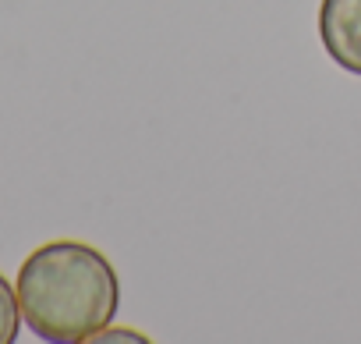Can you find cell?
<instances>
[{"label": "cell", "mask_w": 361, "mask_h": 344, "mask_svg": "<svg viewBox=\"0 0 361 344\" xmlns=\"http://www.w3.org/2000/svg\"><path fill=\"white\" fill-rule=\"evenodd\" d=\"M15 291L25 326L54 344L92 340L121 309L114 263L78 238H57L32 249L18 270Z\"/></svg>", "instance_id": "1"}, {"label": "cell", "mask_w": 361, "mask_h": 344, "mask_svg": "<svg viewBox=\"0 0 361 344\" xmlns=\"http://www.w3.org/2000/svg\"><path fill=\"white\" fill-rule=\"evenodd\" d=\"M319 40L340 71L361 75V0H322Z\"/></svg>", "instance_id": "2"}, {"label": "cell", "mask_w": 361, "mask_h": 344, "mask_svg": "<svg viewBox=\"0 0 361 344\" xmlns=\"http://www.w3.org/2000/svg\"><path fill=\"white\" fill-rule=\"evenodd\" d=\"M22 330V309H18V291L11 280L0 273V344H15Z\"/></svg>", "instance_id": "3"}, {"label": "cell", "mask_w": 361, "mask_h": 344, "mask_svg": "<svg viewBox=\"0 0 361 344\" xmlns=\"http://www.w3.org/2000/svg\"><path fill=\"white\" fill-rule=\"evenodd\" d=\"M92 340H145V337L135 333V330H110V326H103Z\"/></svg>", "instance_id": "4"}]
</instances>
